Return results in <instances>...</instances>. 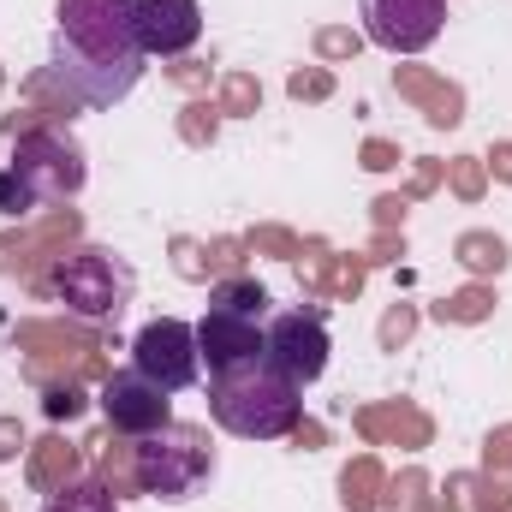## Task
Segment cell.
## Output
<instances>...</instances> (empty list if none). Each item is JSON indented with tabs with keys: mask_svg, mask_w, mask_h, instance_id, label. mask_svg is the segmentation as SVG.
<instances>
[{
	"mask_svg": "<svg viewBox=\"0 0 512 512\" xmlns=\"http://www.w3.org/2000/svg\"><path fill=\"white\" fill-rule=\"evenodd\" d=\"M54 78L78 96V108H114L131 96V84L143 78L131 0H60Z\"/></svg>",
	"mask_w": 512,
	"mask_h": 512,
	"instance_id": "1",
	"label": "cell"
},
{
	"mask_svg": "<svg viewBox=\"0 0 512 512\" xmlns=\"http://www.w3.org/2000/svg\"><path fill=\"white\" fill-rule=\"evenodd\" d=\"M209 411L227 435L239 441H274V435H292L304 423V399L298 382L262 352L251 364H233L209 382Z\"/></svg>",
	"mask_w": 512,
	"mask_h": 512,
	"instance_id": "2",
	"label": "cell"
},
{
	"mask_svg": "<svg viewBox=\"0 0 512 512\" xmlns=\"http://www.w3.org/2000/svg\"><path fill=\"white\" fill-rule=\"evenodd\" d=\"M209 471H215V447H209V429L197 423H161L131 447V483L155 501H185Z\"/></svg>",
	"mask_w": 512,
	"mask_h": 512,
	"instance_id": "3",
	"label": "cell"
},
{
	"mask_svg": "<svg viewBox=\"0 0 512 512\" xmlns=\"http://www.w3.org/2000/svg\"><path fill=\"white\" fill-rule=\"evenodd\" d=\"M48 286H54V298H60L66 310L102 322V316H120V310H126L131 268L114 251L84 245V251H60L54 256V280H48Z\"/></svg>",
	"mask_w": 512,
	"mask_h": 512,
	"instance_id": "4",
	"label": "cell"
},
{
	"mask_svg": "<svg viewBox=\"0 0 512 512\" xmlns=\"http://www.w3.org/2000/svg\"><path fill=\"white\" fill-rule=\"evenodd\" d=\"M197 328L191 322H173V316H161V322H149L137 340H131V370L137 376H149L155 387H167V393H179V387L197 382Z\"/></svg>",
	"mask_w": 512,
	"mask_h": 512,
	"instance_id": "5",
	"label": "cell"
},
{
	"mask_svg": "<svg viewBox=\"0 0 512 512\" xmlns=\"http://www.w3.org/2000/svg\"><path fill=\"white\" fill-rule=\"evenodd\" d=\"M12 167L36 185V197H72L84 185V149L66 137L60 126H36L18 137Z\"/></svg>",
	"mask_w": 512,
	"mask_h": 512,
	"instance_id": "6",
	"label": "cell"
},
{
	"mask_svg": "<svg viewBox=\"0 0 512 512\" xmlns=\"http://www.w3.org/2000/svg\"><path fill=\"white\" fill-rule=\"evenodd\" d=\"M447 0H364V36L387 54H417L441 36Z\"/></svg>",
	"mask_w": 512,
	"mask_h": 512,
	"instance_id": "7",
	"label": "cell"
},
{
	"mask_svg": "<svg viewBox=\"0 0 512 512\" xmlns=\"http://www.w3.org/2000/svg\"><path fill=\"white\" fill-rule=\"evenodd\" d=\"M262 352L304 387V382H316V376L328 370V328H322V316H304V310L274 316L268 334H262Z\"/></svg>",
	"mask_w": 512,
	"mask_h": 512,
	"instance_id": "8",
	"label": "cell"
},
{
	"mask_svg": "<svg viewBox=\"0 0 512 512\" xmlns=\"http://www.w3.org/2000/svg\"><path fill=\"white\" fill-rule=\"evenodd\" d=\"M131 24H137L143 54L179 60L203 36V6L197 0H131Z\"/></svg>",
	"mask_w": 512,
	"mask_h": 512,
	"instance_id": "9",
	"label": "cell"
},
{
	"mask_svg": "<svg viewBox=\"0 0 512 512\" xmlns=\"http://www.w3.org/2000/svg\"><path fill=\"white\" fill-rule=\"evenodd\" d=\"M102 411L120 435H155L167 423V387H155L137 370H114L102 382Z\"/></svg>",
	"mask_w": 512,
	"mask_h": 512,
	"instance_id": "10",
	"label": "cell"
},
{
	"mask_svg": "<svg viewBox=\"0 0 512 512\" xmlns=\"http://www.w3.org/2000/svg\"><path fill=\"white\" fill-rule=\"evenodd\" d=\"M197 358H209L215 376L233 370V364L262 358V328H256V316H233V310H215V304H209V316L197 322Z\"/></svg>",
	"mask_w": 512,
	"mask_h": 512,
	"instance_id": "11",
	"label": "cell"
},
{
	"mask_svg": "<svg viewBox=\"0 0 512 512\" xmlns=\"http://www.w3.org/2000/svg\"><path fill=\"white\" fill-rule=\"evenodd\" d=\"M393 84H399L405 102L423 108V120H429L435 131H447V126L465 120V96H459V84H447V78H435V72H423V66H399Z\"/></svg>",
	"mask_w": 512,
	"mask_h": 512,
	"instance_id": "12",
	"label": "cell"
},
{
	"mask_svg": "<svg viewBox=\"0 0 512 512\" xmlns=\"http://www.w3.org/2000/svg\"><path fill=\"white\" fill-rule=\"evenodd\" d=\"M18 346H60V328H48V322H30V328H18ZM96 352H102L96 340H72L60 358H72V364H78V376H96V370H102V358H96ZM24 370H30L36 382H48V376H54L42 352H30V358H24Z\"/></svg>",
	"mask_w": 512,
	"mask_h": 512,
	"instance_id": "13",
	"label": "cell"
},
{
	"mask_svg": "<svg viewBox=\"0 0 512 512\" xmlns=\"http://www.w3.org/2000/svg\"><path fill=\"white\" fill-rule=\"evenodd\" d=\"M358 429H364L370 441H393V447H423V441H429V417L411 411V405H399V399L358 411Z\"/></svg>",
	"mask_w": 512,
	"mask_h": 512,
	"instance_id": "14",
	"label": "cell"
},
{
	"mask_svg": "<svg viewBox=\"0 0 512 512\" xmlns=\"http://www.w3.org/2000/svg\"><path fill=\"white\" fill-rule=\"evenodd\" d=\"M84 471V453L78 447H66L60 435H48V441H36V453H30V489H42V495H54L60 483H72Z\"/></svg>",
	"mask_w": 512,
	"mask_h": 512,
	"instance_id": "15",
	"label": "cell"
},
{
	"mask_svg": "<svg viewBox=\"0 0 512 512\" xmlns=\"http://www.w3.org/2000/svg\"><path fill=\"white\" fill-rule=\"evenodd\" d=\"M304 286H310V292H322V298H352V292L364 286V262L316 251L310 262H304Z\"/></svg>",
	"mask_w": 512,
	"mask_h": 512,
	"instance_id": "16",
	"label": "cell"
},
{
	"mask_svg": "<svg viewBox=\"0 0 512 512\" xmlns=\"http://www.w3.org/2000/svg\"><path fill=\"white\" fill-rule=\"evenodd\" d=\"M447 512H501L507 507V483H495L489 471L477 477V471H459V477H447Z\"/></svg>",
	"mask_w": 512,
	"mask_h": 512,
	"instance_id": "17",
	"label": "cell"
},
{
	"mask_svg": "<svg viewBox=\"0 0 512 512\" xmlns=\"http://www.w3.org/2000/svg\"><path fill=\"white\" fill-rule=\"evenodd\" d=\"M382 495H387V477H382V465L364 453V459H352L346 465V477H340V501H346V512H376L382 507Z\"/></svg>",
	"mask_w": 512,
	"mask_h": 512,
	"instance_id": "18",
	"label": "cell"
},
{
	"mask_svg": "<svg viewBox=\"0 0 512 512\" xmlns=\"http://www.w3.org/2000/svg\"><path fill=\"white\" fill-rule=\"evenodd\" d=\"M42 512H120L114 507V489L108 483H96V477H72V483H60Z\"/></svg>",
	"mask_w": 512,
	"mask_h": 512,
	"instance_id": "19",
	"label": "cell"
},
{
	"mask_svg": "<svg viewBox=\"0 0 512 512\" xmlns=\"http://www.w3.org/2000/svg\"><path fill=\"white\" fill-rule=\"evenodd\" d=\"M453 256H459L471 274H501V268H507V239H495V233H459Z\"/></svg>",
	"mask_w": 512,
	"mask_h": 512,
	"instance_id": "20",
	"label": "cell"
},
{
	"mask_svg": "<svg viewBox=\"0 0 512 512\" xmlns=\"http://www.w3.org/2000/svg\"><path fill=\"white\" fill-rule=\"evenodd\" d=\"M215 310H233V316H256L262 322V310H268V292L256 286V280H245V274H227L221 286H215V298H209Z\"/></svg>",
	"mask_w": 512,
	"mask_h": 512,
	"instance_id": "21",
	"label": "cell"
},
{
	"mask_svg": "<svg viewBox=\"0 0 512 512\" xmlns=\"http://www.w3.org/2000/svg\"><path fill=\"white\" fill-rule=\"evenodd\" d=\"M435 316H441V322H483V316H495V292H489V286H465V292L441 298Z\"/></svg>",
	"mask_w": 512,
	"mask_h": 512,
	"instance_id": "22",
	"label": "cell"
},
{
	"mask_svg": "<svg viewBox=\"0 0 512 512\" xmlns=\"http://www.w3.org/2000/svg\"><path fill=\"white\" fill-rule=\"evenodd\" d=\"M36 203H42V197H36V185H30L18 167H6V173H0V215H6V221H24Z\"/></svg>",
	"mask_w": 512,
	"mask_h": 512,
	"instance_id": "23",
	"label": "cell"
},
{
	"mask_svg": "<svg viewBox=\"0 0 512 512\" xmlns=\"http://www.w3.org/2000/svg\"><path fill=\"white\" fill-rule=\"evenodd\" d=\"M423 489H429V477H423V471H405L399 483H387L382 501L393 512H447V507H429V495H423Z\"/></svg>",
	"mask_w": 512,
	"mask_h": 512,
	"instance_id": "24",
	"label": "cell"
},
{
	"mask_svg": "<svg viewBox=\"0 0 512 512\" xmlns=\"http://www.w3.org/2000/svg\"><path fill=\"white\" fill-rule=\"evenodd\" d=\"M221 114H256L262 108V84H256L251 72H233L227 84H221V102H215Z\"/></svg>",
	"mask_w": 512,
	"mask_h": 512,
	"instance_id": "25",
	"label": "cell"
},
{
	"mask_svg": "<svg viewBox=\"0 0 512 512\" xmlns=\"http://www.w3.org/2000/svg\"><path fill=\"white\" fill-rule=\"evenodd\" d=\"M215 126H221V108H209V102H191V108L179 114V137H185L191 149L215 143Z\"/></svg>",
	"mask_w": 512,
	"mask_h": 512,
	"instance_id": "26",
	"label": "cell"
},
{
	"mask_svg": "<svg viewBox=\"0 0 512 512\" xmlns=\"http://www.w3.org/2000/svg\"><path fill=\"white\" fill-rule=\"evenodd\" d=\"M42 411H48L54 423H72V417L84 411V387H78V382H48V399H42Z\"/></svg>",
	"mask_w": 512,
	"mask_h": 512,
	"instance_id": "27",
	"label": "cell"
},
{
	"mask_svg": "<svg viewBox=\"0 0 512 512\" xmlns=\"http://www.w3.org/2000/svg\"><path fill=\"white\" fill-rule=\"evenodd\" d=\"M286 90H292V102H328V96H334V78H328L322 66H304V72L286 78Z\"/></svg>",
	"mask_w": 512,
	"mask_h": 512,
	"instance_id": "28",
	"label": "cell"
},
{
	"mask_svg": "<svg viewBox=\"0 0 512 512\" xmlns=\"http://www.w3.org/2000/svg\"><path fill=\"white\" fill-rule=\"evenodd\" d=\"M358 42H364V36H358V30H340V24L316 30V54H322V60H352V54H358Z\"/></svg>",
	"mask_w": 512,
	"mask_h": 512,
	"instance_id": "29",
	"label": "cell"
},
{
	"mask_svg": "<svg viewBox=\"0 0 512 512\" xmlns=\"http://www.w3.org/2000/svg\"><path fill=\"white\" fill-rule=\"evenodd\" d=\"M483 465H489V477H495V483H507V477H512V423L489 435V447H483Z\"/></svg>",
	"mask_w": 512,
	"mask_h": 512,
	"instance_id": "30",
	"label": "cell"
},
{
	"mask_svg": "<svg viewBox=\"0 0 512 512\" xmlns=\"http://www.w3.org/2000/svg\"><path fill=\"white\" fill-rule=\"evenodd\" d=\"M245 245H251V251H268V256H304V245H298L292 233H280V227H256Z\"/></svg>",
	"mask_w": 512,
	"mask_h": 512,
	"instance_id": "31",
	"label": "cell"
},
{
	"mask_svg": "<svg viewBox=\"0 0 512 512\" xmlns=\"http://www.w3.org/2000/svg\"><path fill=\"white\" fill-rule=\"evenodd\" d=\"M411 328H417V310H405V304H399V310H387V316H382V346H387V352H399V346L411 340Z\"/></svg>",
	"mask_w": 512,
	"mask_h": 512,
	"instance_id": "32",
	"label": "cell"
},
{
	"mask_svg": "<svg viewBox=\"0 0 512 512\" xmlns=\"http://www.w3.org/2000/svg\"><path fill=\"white\" fill-rule=\"evenodd\" d=\"M453 191H459L465 203H477V197H483V161H471V155L453 161Z\"/></svg>",
	"mask_w": 512,
	"mask_h": 512,
	"instance_id": "33",
	"label": "cell"
},
{
	"mask_svg": "<svg viewBox=\"0 0 512 512\" xmlns=\"http://www.w3.org/2000/svg\"><path fill=\"white\" fill-rule=\"evenodd\" d=\"M173 256H179V274L185 280H209V262H203V251L191 239H173Z\"/></svg>",
	"mask_w": 512,
	"mask_h": 512,
	"instance_id": "34",
	"label": "cell"
},
{
	"mask_svg": "<svg viewBox=\"0 0 512 512\" xmlns=\"http://www.w3.org/2000/svg\"><path fill=\"white\" fill-rule=\"evenodd\" d=\"M364 167H370V173L399 167V149H393V143H382V137H370V143H364Z\"/></svg>",
	"mask_w": 512,
	"mask_h": 512,
	"instance_id": "35",
	"label": "cell"
},
{
	"mask_svg": "<svg viewBox=\"0 0 512 512\" xmlns=\"http://www.w3.org/2000/svg\"><path fill=\"white\" fill-rule=\"evenodd\" d=\"M245 251H251V245H245V239H221V245H209V262H215V268H227V274H233V268H239V262H245Z\"/></svg>",
	"mask_w": 512,
	"mask_h": 512,
	"instance_id": "36",
	"label": "cell"
},
{
	"mask_svg": "<svg viewBox=\"0 0 512 512\" xmlns=\"http://www.w3.org/2000/svg\"><path fill=\"white\" fill-rule=\"evenodd\" d=\"M18 447H24V423L18 417H0V465L18 459Z\"/></svg>",
	"mask_w": 512,
	"mask_h": 512,
	"instance_id": "37",
	"label": "cell"
},
{
	"mask_svg": "<svg viewBox=\"0 0 512 512\" xmlns=\"http://www.w3.org/2000/svg\"><path fill=\"white\" fill-rule=\"evenodd\" d=\"M489 167H495V179H501V185H512V143H495Z\"/></svg>",
	"mask_w": 512,
	"mask_h": 512,
	"instance_id": "38",
	"label": "cell"
},
{
	"mask_svg": "<svg viewBox=\"0 0 512 512\" xmlns=\"http://www.w3.org/2000/svg\"><path fill=\"white\" fill-rule=\"evenodd\" d=\"M399 215H405V197H382V203H376V221H382V227H393Z\"/></svg>",
	"mask_w": 512,
	"mask_h": 512,
	"instance_id": "39",
	"label": "cell"
},
{
	"mask_svg": "<svg viewBox=\"0 0 512 512\" xmlns=\"http://www.w3.org/2000/svg\"><path fill=\"white\" fill-rule=\"evenodd\" d=\"M173 78H179V84H203L209 72H203V66H173Z\"/></svg>",
	"mask_w": 512,
	"mask_h": 512,
	"instance_id": "40",
	"label": "cell"
}]
</instances>
